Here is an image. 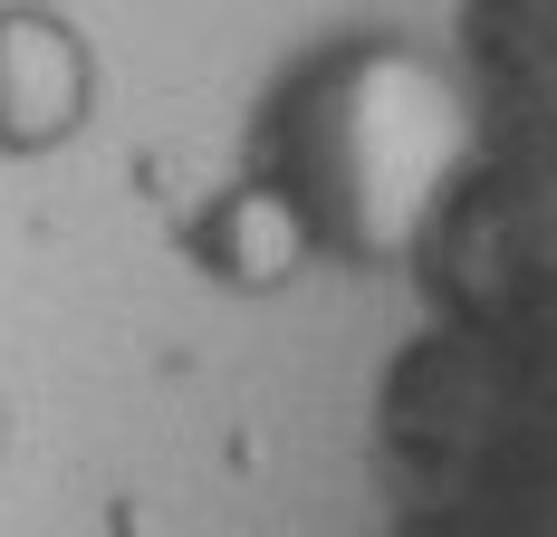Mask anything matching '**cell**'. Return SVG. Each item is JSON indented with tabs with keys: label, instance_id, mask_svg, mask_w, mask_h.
<instances>
[{
	"label": "cell",
	"instance_id": "1",
	"mask_svg": "<svg viewBox=\"0 0 557 537\" xmlns=\"http://www.w3.org/2000/svg\"><path fill=\"white\" fill-rule=\"evenodd\" d=\"M107 115V58L97 39L39 10V0H10L0 10V163H49L67 145H87Z\"/></svg>",
	"mask_w": 557,
	"mask_h": 537
},
{
	"label": "cell",
	"instance_id": "2",
	"mask_svg": "<svg viewBox=\"0 0 557 537\" xmlns=\"http://www.w3.org/2000/svg\"><path fill=\"white\" fill-rule=\"evenodd\" d=\"M0 441H10V403H0Z\"/></svg>",
	"mask_w": 557,
	"mask_h": 537
}]
</instances>
